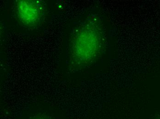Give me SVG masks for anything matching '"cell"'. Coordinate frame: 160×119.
Segmentation results:
<instances>
[{
  "label": "cell",
  "mask_w": 160,
  "mask_h": 119,
  "mask_svg": "<svg viewBox=\"0 0 160 119\" xmlns=\"http://www.w3.org/2000/svg\"><path fill=\"white\" fill-rule=\"evenodd\" d=\"M17 14L19 20L26 25L36 26L44 17L46 6L40 1H18L17 2Z\"/></svg>",
  "instance_id": "obj_1"
},
{
  "label": "cell",
  "mask_w": 160,
  "mask_h": 119,
  "mask_svg": "<svg viewBox=\"0 0 160 119\" xmlns=\"http://www.w3.org/2000/svg\"><path fill=\"white\" fill-rule=\"evenodd\" d=\"M95 33L88 35V38L77 39L73 45L74 53L80 55L81 61H86V58L91 59L96 54L98 46V39Z\"/></svg>",
  "instance_id": "obj_2"
},
{
  "label": "cell",
  "mask_w": 160,
  "mask_h": 119,
  "mask_svg": "<svg viewBox=\"0 0 160 119\" xmlns=\"http://www.w3.org/2000/svg\"><path fill=\"white\" fill-rule=\"evenodd\" d=\"M34 119H47L45 118H43V117H38V118H35Z\"/></svg>",
  "instance_id": "obj_3"
}]
</instances>
